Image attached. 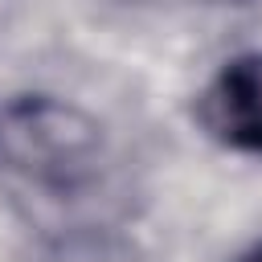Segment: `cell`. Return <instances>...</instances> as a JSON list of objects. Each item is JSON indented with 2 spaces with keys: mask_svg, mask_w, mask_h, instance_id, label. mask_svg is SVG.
<instances>
[{
  "mask_svg": "<svg viewBox=\"0 0 262 262\" xmlns=\"http://www.w3.org/2000/svg\"><path fill=\"white\" fill-rule=\"evenodd\" d=\"M237 262H262V242H258V246H254V250H246V254H242V258H237Z\"/></svg>",
  "mask_w": 262,
  "mask_h": 262,
  "instance_id": "3957f363",
  "label": "cell"
},
{
  "mask_svg": "<svg viewBox=\"0 0 262 262\" xmlns=\"http://www.w3.org/2000/svg\"><path fill=\"white\" fill-rule=\"evenodd\" d=\"M196 123L229 151L262 156V49L233 53L196 94Z\"/></svg>",
  "mask_w": 262,
  "mask_h": 262,
  "instance_id": "7a4b0ae2",
  "label": "cell"
},
{
  "mask_svg": "<svg viewBox=\"0 0 262 262\" xmlns=\"http://www.w3.org/2000/svg\"><path fill=\"white\" fill-rule=\"evenodd\" d=\"M98 131L74 106L29 94L0 111V160L41 184H74L94 160Z\"/></svg>",
  "mask_w": 262,
  "mask_h": 262,
  "instance_id": "6da1fadb",
  "label": "cell"
}]
</instances>
